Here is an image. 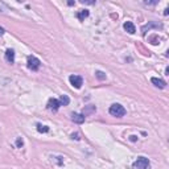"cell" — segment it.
I'll return each instance as SVG.
<instances>
[{"mask_svg":"<svg viewBox=\"0 0 169 169\" xmlns=\"http://www.w3.org/2000/svg\"><path fill=\"white\" fill-rule=\"evenodd\" d=\"M37 131L38 132H48L49 131V127H46V126H42V124H40V123H38L37 124Z\"/></svg>","mask_w":169,"mask_h":169,"instance_id":"14","label":"cell"},{"mask_svg":"<svg viewBox=\"0 0 169 169\" xmlns=\"http://www.w3.org/2000/svg\"><path fill=\"white\" fill-rule=\"evenodd\" d=\"M5 60H7V62H9V64L15 62V52H13V49H7V52H5Z\"/></svg>","mask_w":169,"mask_h":169,"instance_id":"7","label":"cell"},{"mask_svg":"<svg viewBox=\"0 0 169 169\" xmlns=\"http://www.w3.org/2000/svg\"><path fill=\"white\" fill-rule=\"evenodd\" d=\"M71 120L74 123H78V124H82L84 122V114H71Z\"/></svg>","mask_w":169,"mask_h":169,"instance_id":"6","label":"cell"},{"mask_svg":"<svg viewBox=\"0 0 169 169\" xmlns=\"http://www.w3.org/2000/svg\"><path fill=\"white\" fill-rule=\"evenodd\" d=\"M48 109L49 110H52V111H57L58 109H60V102H58V99H54V98H50L49 100H48Z\"/></svg>","mask_w":169,"mask_h":169,"instance_id":"5","label":"cell"},{"mask_svg":"<svg viewBox=\"0 0 169 169\" xmlns=\"http://www.w3.org/2000/svg\"><path fill=\"white\" fill-rule=\"evenodd\" d=\"M71 138H73V139H75V140H80V135H78V133H73V135H71Z\"/></svg>","mask_w":169,"mask_h":169,"instance_id":"19","label":"cell"},{"mask_svg":"<svg viewBox=\"0 0 169 169\" xmlns=\"http://www.w3.org/2000/svg\"><path fill=\"white\" fill-rule=\"evenodd\" d=\"M123 28L129 33V35H133L135 32H136V28H135V25H133V22H131V21H127V22H124V25H123Z\"/></svg>","mask_w":169,"mask_h":169,"instance_id":"8","label":"cell"},{"mask_svg":"<svg viewBox=\"0 0 169 169\" xmlns=\"http://www.w3.org/2000/svg\"><path fill=\"white\" fill-rule=\"evenodd\" d=\"M40 66H41V61L37 57H35V56H29V57H28V69L29 70L37 71L40 69Z\"/></svg>","mask_w":169,"mask_h":169,"instance_id":"2","label":"cell"},{"mask_svg":"<svg viewBox=\"0 0 169 169\" xmlns=\"http://www.w3.org/2000/svg\"><path fill=\"white\" fill-rule=\"evenodd\" d=\"M7 11H9V8L7 7V4H5L3 0H0V12H3V13H5Z\"/></svg>","mask_w":169,"mask_h":169,"instance_id":"13","label":"cell"},{"mask_svg":"<svg viewBox=\"0 0 169 169\" xmlns=\"http://www.w3.org/2000/svg\"><path fill=\"white\" fill-rule=\"evenodd\" d=\"M149 165H151L149 160L142 156L132 164V168H135V169H147V168H149Z\"/></svg>","mask_w":169,"mask_h":169,"instance_id":"3","label":"cell"},{"mask_svg":"<svg viewBox=\"0 0 169 169\" xmlns=\"http://www.w3.org/2000/svg\"><path fill=\"white\" fill-rule=\"evenodd\" d=\"M69 81H70L71 86L75 87V89H81L82 84H83V80H82V77H80V75H70Z\"/></svg>","mask_w":169,"mask_h":169,"instance_id":"4","label":"cell"},{"mask_svg":"<svg viewBox=\"0 0 169 169\" xmlns=\"http://www.w3.org/2000/svg\"><path fill=\"white\" fill-rule=\"evenodd\" d=\"M16 145H17V148H21L22 147V145H24V142H22V139H17V140H16Z\"/></svg>","mask_w":169,"mask_h":169,"instance_id":"17","label":"cell"},{"mask_svg":"<svg viewBox=\"0 0 169 169\" xmlns=\"http://www.w3.org/2000/svg\"><path fill=\"white\" fill-rule=\"evenodd\" d=\"M109 112H110L112 116L122 118V116H124V115H126V109H124V107H123L122 104H119V103H114V104L110 107Z\"/></svg>","mask_w":169,"mask_h":169,"instance_id":"1","label":"cell"},{"mask_svg":"<svg viewBox=\"0 0 169 169\" xmlns=\"http://www.w3.org/2000/svg\"><path fill=\"white\" fill-rule=\"evenodd\" d=\"M4 35V29H3V28H0V36H3Z\"/></svg>","mask_w":169,"mask_h":169,"instance_id":"20","label":"cell"},{"mask_svg":"<svg viewBox=\"0 0 169 169\" xmlns=\"http://www.w3.org/2000/svg\"><path fill=\"white\" fill-rule=\"evenodd\" d=\"M82 4H86V5H94L95 4V0H80Z\"/></svg>","mask_w":169,"mask_h":169,"instance_id":"16","label":"cell"},{"mask_svg":"<svg viewBox=\"0 0 169 169\" xmlns=\"http://www.w3.org/2000/svg\"><path fill=\"white\" fill-rule=\"evenodd\" d=\"M159 2H160V0H144V3L147 5H156Z\"/></svg>","mask_w":169,"mask_h":169,"instance_id":"15","label":"cell"},{"mask_svg":"<svg viewBox=\"0 0 169 169\" xmlns=\"http://www.w3.org/2000/svg\"><path fill=\"white\" fill-rule=\"evenodd\" d=\"M58 102H60L61 106H67V104L70 103V99H69L67 95H61L60 99H58Z\"/></svg>","mask_w":169,"mask_h":169,"instance_id":"11","label":"cell"},{"mask_svg":"<svg viewBox=\"0 0 169 169\" xmlns=\"http://www.w3.org/2000/svg\"><path fill=\"white\" fill-rule=\"evenodd\" d=\"M66 4L69 5V7H71V5H74V0H66Z\"/></svg>","mask_w":169,"mask_h":169,"instance_id":"18","label":"cell"},{"mask_svg":"<svg viewBox=\"0 0 169 169\" xmlns=\"http://www.w3.org/2000/svg\"><path fill=\"white\" fill-rule=\"evenodd\" d=\"M89 15H90V12L87 9H82V11H80V12L77 13V17H78L80 21H84V19L89 17Z\"/></svg>","mask_w":169,"mask_h":169,"instance_id":"10","label":"cell"},{"mask_svg":"<svg viewBox=\"0 0 169 169\" xmlns=\"http://www.w3.org/2000/svg\"><path fill=\"white\" fill-rule=\"evenodd\" d=\"M95 77H97L98 80H100V81H104V80H106V74H104L103 71H100V70L95 71Z\"/></svg>","mask_w":169,"mask_h":169,"instance_id":"12","label":"cell"},{"mask_svg":"<svg viewBox=\"0 0 169 169\" xmlns=\"http://www.w3.org/2000/svg\"><path fill=\"white\" fill-rule=\"evenodd\" d=\"M152 83L155 84L156 87H159V89H164L165 86H167V83H165V81H162V80H160V78H152Z\"/></svg>","mask_w":169,"mask_h":169,"instance_id":"9","label":"cell"}]
</instances>
